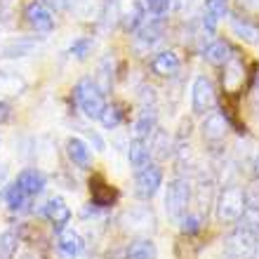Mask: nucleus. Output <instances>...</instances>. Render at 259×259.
<instances>
[{"label": "nucleus", "mask_w": 259, "mask_h": 259, "mask_svg": "<svg viewBox=\"0 0 259 259\" xmlns=\"http://www.w3.org/2000/svg\"><path fill=\"white\" fill-rule=\"evenodd\" d=\"M19 259H38V257H33V254H21Z\"/></svg>", "instance_id": "obj_40"}, {"label": "nucleus", "mask_w": 259, "mask_h": 259, "mask_svg": "<svg viewBox=\"0 0 259 259\" xmlns=\"http://www.w3.org/2000/svg\"><path fill=\"white\" fill-rule=\"evenodd\" d=\"M231 33L238 40L247 42V45H257L259 42V26L247 19H240V17H233L231 19Z\"/></svg>", "instance_id": "obj_23"}, {"label": "nucleus", "mask_w": 259, "mask_h": 259, "mask_svg": "<svg viewBox=\"0 0 259 259\" xmlns=\"http://www.w3.org/2000/svg\"><path fill=\"white\" fill-rule=\"evenodd\" d=\"M252 172H254V179H259V151H257V156H254V160H252Z\"/></svg>", "instance_id": "obj_39"}, {"label": "nucleus", "mask_w": 259, "mask_h": 259, "mask_svg": "<svg viewBox=\"0 0 259 259\" xmlns=\"http://www.w3.org/2000/svg\"><path fill=\"white\" fill-rule=\"evenodd\" d=\"M259 254V231L247 226H236L224 238V257L226 259H254Z\"/></svg>", "instance_id": "obj_1"}, {"label": "nucleus", "mask_w": 259, "mask_h": 259, "mask_svg": "<svg viewBox=\"0 0 259 259\" xmlns=\"http://www.w3.org/2000/svg\"><path fill=\"white\" fill-rule=\"evenodd\" d=\"M243 80H245V68H243V64H240L236 57H231V59L224 64V73H222L224 90L231 92V95H236L240 90V85H243Z\"/></svg>", "instance_id": "obj_17"}, {"label": "nucleus", "mask_w": 259, "mask_h": 259, "mask_svg": "<svg viewBox=\"0 0 259 259\" xmlns=\"http://www.w3.org/2000/svg\"><path fill=\"white\" fill-rule=\"evenodd\" d=\"M163 28H165V21L160 17H153V19H146L142 26L137 28V40L142 45H153L163 38Z\"/></svg>", "instance_id": "obj_20"}, {"label": "nucleus", "mask_w": 259, "mask_h": 259, "mask_svg": "<svg viewBox=\"0 0 259 259\" xmlns=\"http://www.w3.org/2000/svg\"><path fill=\"white\" fill-rule=\"evenodd\" d=\"M151 71L160 78H172V75L179 71V57L172 52V50H165V52H158L151 62Z\"/></svg>", "instance_id": "obj_18"}, {"label": "nucleus", "mask_w": 259, "mask_h": 259, "mask_svg": "<svg viewBox=\"0 0 259 259\" xmlns=\"http://www.w3.org/2000/svg\"><path fill=\"white\" fill-rule=\"evenodd\" d=\"M144 3H146V10H149L153 17H163L172 5V0H144Z\"/></svg>", "instance_id": "obj_33"}, {"label": "nucleus", "mask_w": 259, "mask_h": 259, "mask_svg": "<svg viewBox=\"0 0 259 259\" xmlns=\"http://www.w3.org/2000/svg\"><path fill=\"white\" fill-rule=\"evenodd\" d=\"M191 198H193V189L189 184V179H172L167 184V191H165V212L179 222L189 212Z\"/></svg>", "instance_id": "obj_4"}, {"label": "nucleus", "mask_w": 259, "mask_h": 259, "mask_svg": "<svg viewBox=\"0 0 259 259\" xmlns=\"http://www.w3.org/2000/svg\"><path fill=\"white\" fill-rule=\"evenodd\" d=\"M48 7H52V10H64V7H68V3L71 0H42Z\"/></svg>", "instance_id": "obj_37"}, {"label": "nucleus", "mask_w": 259, "mask_h": 259, "mask_svg": "<svg viewBox=\"0 0 259 259\" xmlns=\"http://www.w3.org/2000/svg\"><path fill=\"white\" fill-rule=\"evenodd\" d=\"M226 132H229V123H226L224 113H217V111H212L207 113L200 125V135H203V142L207 144H219L224 142Z\"/></svg>", "instance_id": "obj_10"}, {"label": "nucleus", "mask_w": 259, "mask_h": 259, "mask_svg": "<svg viewBox=\"0 0 259 259\" xmlns=\"http://www.w3.org/2000/svg\"><path fill=\"white\" fill-rule=\"evenodd\" d=\"M38 48H40V38H31V35L7 38L0 42V59H24L33 55Z\"/></svg>", "instance_id": "obj_8"}, {"label": "nucleus", "mask_w": 259, "mask_h": 259, "mask_svg": "<svg viewBox=\"0 0 259 259\" xmlns=\"http://www.w3.org/2000/svg\"><path fill=\"white\" fill-rule=\"evenodd\" d=\"M125 259H158V250L156 243L149 238V236H139L130 243Z\"/></svg>", "instance_id": "obj_21"}, {"label": "nucleus", "mask_w": 259, "mask_h": 259, "mask_svg": "<svg viewBox=\"0 0 259 259\" xmlns=\"http://www.w3.org/2000/svg\"><path fill=\"white\" fill-rule=\"evenodd\" d=\"M163 186V172L158 165H146L135 175V196L142 200H151Z\"/></svg>", "instance_id": "obj_7"}, {"label": "nucleus", "mask_w": 259, "mask_h": 259, "mask_svg": "<svg viewBox=\"0 0 259 259\" xmlns=\"http://www.w3.org/2000/svg\"><path fill=\"white\" fill-rule=\"evenodd\" d=\"M158 127V113L153 106H146V109L139 111V116H137V123H135V137H146L153 135V130Z\"/></svg>", "instance_id": "obj_25"}, {"label": "nucleus", "mask_w": 259, "mask_h": 259, "mask_svg": "<svg viewBox=\"0 0 259 259\" xmlns=\"http://www.w3.org/2000/svg\"><path fill=\"white\" fill-rule=\"evenodd\" d=\"M217 106V90L207 75H198L191 88V109L196 116H207Z\"/></svg>", "instance_id": "obj_5"}, {"label": "nucleus", "mask_w": 259, "mask_h": 259, "mask_svg": "<svg viewBox=\"0 0 259 259\" xmlns=\"http://www.w3.org/2000/svg\"><path fill=\"white\" fill-rule=\"evenodd\" d=\"M203 57H205V62L212 64V66H224V64L233 57V50L226 40H214L205 48Z\"/></svg>", "instance_id": "obj_22"}, {"label": "nucleus", "mask_w": 259, "mask_h": 259, "mask_svg": "<svg viewBox=\"0 0 259 259\" xmlns=\"http://www.w3.org/2000/svg\"><path fill=\"white\" fill-rule=\"evenodd\" d=\"M179 224H182V231L184 233H198L203 229V217L198 214V212H186L184 217L179 219Z\"/></svg>", "instance_id": "obj_31"}, {"label": "nucleus", "mask_w": 259, "mask_h": 259, "mask_svg": "<svg viewBox=\"0 0 259 259\" xmlns=\"http://www.w3.org/2000/svg\"><path fill=\"white\" fill-rule=\"evenodd\" d=\"M19 247V236L14 231H3L0 233V259H14Z\"/></svg>", "instance_id": "obj_28"}, {"label": "nucleus", "mask_w": 259, "mask_h": 259, "mask_svg": "<svg viewBox=\"0 0 259 259\" xmlns=\"http://www.w3.org/2000/svg\"><path fill=\"white\" fill-rule=\"evenodd\" d=\"M149 149H151V158H158V160H165V158L172 153V139L165 130L156 127L153 135H151V142H149Z\"/></svg>", "instance_id": "obj_24"}, {"label": "nucleus", "mask_w": 259, "mask_h": 259, "mask_svg": "<svg viewBox=\"0 0 259 259\" xmlns=\"http://www.w3.org/2000/svg\"><path fill=\"white\" fill-rule=\"evenodd\" d=\"M127 163L132 165L135 172H139L142 167L151 165V149H149V142H146V139L135 137V139L127 144Z\"/></svg>", "instance_id": "obj_16"}, {"label": "nucleus", "mask_w": 259, "mask_h": 259, "mask_svg": "<svg viewBox=\"0 0 259 259\" xmlns=\"http://www.w3.org/2000/svg\"><path fill=\"white\" fill-rule=\"evenodd\" d=\"M229 14V3L226 0H205L203 5V28L207 33L217 31V24Z\"/></svg>", "instance_id": "obj_14"}, {"label": "nucleus", "mask_w": 259, "mask_h": 259, "mask_svg": "<svg viewBox=\"0 0 259 259\" xmlns=\"http://www.w3.org/2000/svg\"><path fill=\"white\" fill-rule=\"evenodd\" d=\"M243 196H245L247 210H259V179H252V182L243 189Z\"/></svg>", "instance_id": "obj_32"}, {"label": "nucleus", "mask_w": 259, "mask_h": 259, "mask_svg": "<svg viewBox=\"0 0 259 259\" xmlns=\"http://www.w3.org/2000/svg\"><path fill=\"white\" fill-rule=\"evenodd\" d=\"M24 17H26V24L33 28L35 33H50L55 28V17L48 10V5L42 0H31L24 10Z\"/></svg>", "instance_id": "obj_9"}, {"label": "nucleus", "mask_w": 259, "mask_h": 259, "mask_svg": "<svg viewBox=\"0 0 259 259\" xmlns=\"http://www.w3.org/2000/svg\"><path fill=\"white\" fill-rule=\"evenodd\" d=\"M92 48H95V40H92V38H75V40L71 42L68 52H71L75 59H88Z\"/></svg>", "instance_id": "obj_30"}, {"label": "nucleus", "mask_w": 259, "mask_h": 259, "mask_svg": "<svg viewBox=\"0 0 259 259\" xmlns=\"http://www.w3.org/2000/svg\"><path fill=\"white\" fill-rule=\"evenodd\" d=\"M10 116H12V109H10V104L0 99V125L7 123V120H10Z\"/></svg>", "instance_id": "obj_35"}, {"label": "nucleus", "mask_w": 259, "mask_h": 259, "mask_svg": "<svg viewBox=\"0 0 259 259\" xmlns=\"http://www.w3.org/2000/svg\"><path fill=\"white\" fill-rule=\"evenodd\" d=\"M120 224H123L125 231L135 233V236H146L156 229V217H153V212L142 205V207H130V210L123 212V217H120Z\"/></svg>", "instance_id": "obj_6"}, {"label": "nucleus", "mask_w": 259, "mask_h": 259, "mask_svg": "<svg viewBox=\"0 0 259 259\" xmlns=\"http://www.w3.org/2000/svg\"><path fill=\"white\" fill-rule=\"evenodd\" d=\"M82 243L80 233L73 231V229H64V231L57 233V254L59 259H78L82 252Z\"/></svg>", "instance_id": "obj_11"}, {"label": "nucleus", "mask_w": 259, "mask_h": 259, "mask_svg": "<svg viewBox=\"0 0 259 259\" xmlns=\"http://www.w3.org/2000/svg\"><path fill=\"white\" fill-rule=\"evenodd\" d=\"M7 175H10L7 165H5V163H0V191H3V186L7 184Z\"/></svg>", "instance_id": "obj_38"}, {"label": "nucleus", "mask_w": 259, "mask_h": 259, "mask_svg": "<svg viewBox=\"0 0 259 259\" xmlns=\"http://www.w3.org/2000/svg\"><path fill=\"white\" fill-rule=\"evenodd\" d=\"M99 123L106 130H116L118 125L123 123V106L120 104H106L102 116H99Z\"/></svg>", "instance_id": "obj_27"}, {"label": "nucleus", "mask_w": 259, "mask_h": 259, "mask_svg": "<svg viewBox=\"0 0 259 259\" xmlns=\"http://www.w3.org/2000/svg\"><path fill=\"white\" fill-rule=\"evenodd\" d=\"M144 21H146V12H144V5H142V3H132V10L125 14V19H123L125 31H137V28L142 26Z\"/></svg>", "instance_id": "obj_29"}, {"label": "nucleus", "mask_w": 259, "mask_h": 259, "mask_svg": "<svg viewBox=\"0 0 259 259\" xmlns=\"http://www.w3.org/2000/svg\"><path fill=\"white\" fill-rule=\"evenodd\" d=\"M66 153H68V160L80 167V170H88L92 165V151L80 137H68L66 139Z\"/></svg>", "instance_id": "obj_15"}, {"label": "nucleus", "mask_w": 259, "mask_h": 259, "mask_svg": "<svg viewBox=\"0 0 259 259\" xmlns=\"http://www.w3.org/2000/svg\"><path fill=\"white\" fill-rule=\"evenodd\" d=\"M5 200H7V207H10L12 212H24V210H28V205H31L33 198L28 196L17 182H12L5 191Z\"/></svg>", "instance_id": "obj_26"}, {"label": "nucleus", "mask_w": 259, "mask_h": 259, "mask_svg": "<svg viewBox=\"0 0 259 259\" xmlns=\"http://www.w3.org/2000/svg\"><path fill=\"white\" fill-rule=\"evenodd\" d=\"M257 95H259V88H257Z\"/></svg>", "instance_id": "obj_41"}, {"label": "nucleus", "mask_w": 259, "mask_h": 259, "mask_svg": "<svg viewBox=\"0 0 259 259\" xmlns=\"http://www.w3.org/2000/svg\"><path fill=\"white\" fill-rule=\"evenodd\" d=\"M14 182H17L31 198L40 196V193L45 191V186H48V177H45L38 167H26V170H21Z\"/></svg>", "instance_id": "obj_13"}, {"label": "nucleus", "mask_w": 259, "mask_h": 259, "mask_svg": "<svg viewBox=\"0 0 259 259\" xmlns=\"http://www.w3.org/2000/svg\"><path fill=\"white\" fill-rule=\"evenodd\" d=\"M45 217H48V222L52 224V229L59 233V231H64L66 224L71 222V207L66 205L64 198L55 196V198H50L48 205H45Z\"/></svg>", "instance_id": "obj_12"}, {"label": "nucleus", "mask_w": 259, "mask_h": 259, "mask_svg": "<svg viewBox=\"0 0 259 259\" xmlns=\"http://www.w3.org/2000/svg\"><path fill=\"white\" fill-rule=\"evenodd\" d=\"M73 95H75V102H78L82 113L88 118H92V120H99L104 106H106L104 92L99 90V85H97L92 78H82V80L75 82Z\"/></svg>", "instance_id": "obj_3"}, {"label": "nucleus", "mask_w": 259, "mask_h": 259, "mask_svg": "<svg viewBox=\"0 0 259 259\" xmlns=\"http://www.w3.org/2000/svg\"><path fill=\"white\" fill-rule=\"evenodd\" d=\"M28 82L24 75L14 73V71H0V97H19L24 95Z\"/></svg>", "instance_id": "obj_19"}, {"label": "nucleus", "mask_w": 259, "mask_h": 259, "mask_svg": "<svg viewBox=\"0 0 259 259\" xmlns=\"http://www.w3.org/2000/svg\"><path fill=\"white\" fill-rule=\"evenodd\" d=\"M217 219L222 224H238L243 212H245V196H243V189L236 184L224 186L217 196Z\"/></svg>", "instance_id": "obj_2"}, {"label": "nucleus", "mask_w": 259, "mask_h": 259, "mask_svg": "<svg viewBox=\"0 0 259 259\" xmlns=\"http://www.w3.org/2000/svg\"><path fill=\"white\" fill-rule=\"evenodd\" d=\"M238 3L247 12H259V0H238Z\"/></svg>", "instance_id": "obj_36"}, {"label": "nucleus", "mask_w": 259, "mask_h": 259, "mask_svg": "<svg viewBox=\"0 0 259 259\" xmlns=\"http://www.w3.org/2000/svg\"><path fill=\"white\" fill-rule=\"evenodd\" d=\"M137 97H139V102H142L144 109H146V106H153V102H156V90L151 88V85H142Z\"/></svg>", "instance_id": "obj_34"}]
</instances>
